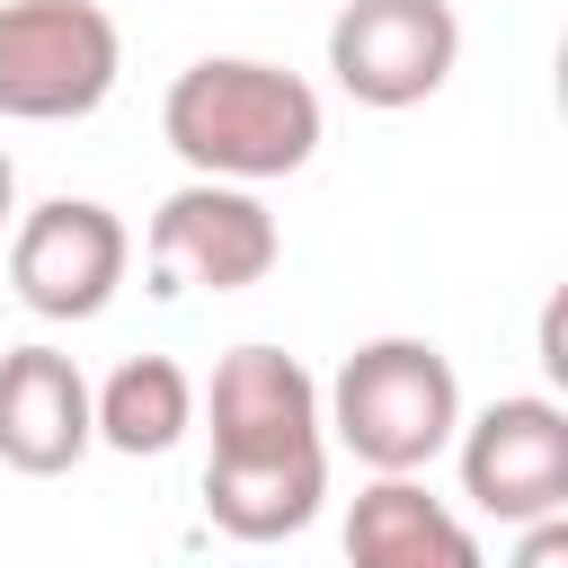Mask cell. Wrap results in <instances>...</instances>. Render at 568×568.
Wrapping results in <instances>:
<instances>
[{
	"label": "cell",
	"instance_id": "obj_2",
	"mask_svg": "<svg viewBox=\"0 0 568 568\" xmlns=\"http://www.w3.org/2000/svg\"><path fill=\"white\" fill-rule=\"evenodd\" d=\"M453 364L417 337H382V346H355L346 373H337V435L355 444V462L373 470H417L435 462V444L453 435Z\"/></svg>",
	"mask_w": 568,
	"mask_h": 568
},
{
	"label": "cell",
	"instance_id": "obj_12",
	"mask_svg": "<svg viewBox=\"0 0 568 568\" xmlns=\"http://www.w3.org/2000/svg\"><path fill=\"white\" fill-rule=\"evenodd\" d=\"M115 453H169L186 435V373L169 355H133L106 390H98V417H89Z\"/></svg>",
	"mask_w": 568,
	"mask_h": 568
},
{
	"label": "cell",
	"instance_id": "obj_7",
	"mask_svg": "<svg viewBox=\"0 0 568 568\" xmlns=\"http://www.w3.org/2000/svg\"><path fill=\"white\" fill-rule=\"evenodd\" d=\"M9 275H18V293H27L44 320H89V311L115 293V275H124V231H115L106 204L53 195V204L27 213L18 248H9Z\"/></svg>",
	"mask_w": 568,
	"mask_h": 568
},
{
	"label": "cell",
	"instance_id": "obj_11",
	"mask_svg": "<svg viewBox=\"0 0 568 568\" xmlns=\"http://www.w3.org/2000/svg\"><path fill=\"white\" fill-rule=\"evenodd\" d=\"M320 453L311 462H204V506L222 532L240 541H275V532H302L311 506H320Z\"/></svg>",
	"mask_w": 568,
	"mask_h": 568
},
{
	"label": "cell",
	"instance_id": "obj_13",
	"mask_svg": "<svg viewBox=\"0 0 568 568\" xmlns=\"http://www.w3.org/2000/svg\"><path fill=\"white\" fill-rule=\"evenodd\" d=\"M515 568H568V524H532V541L515 550Z\"/></svg>",
	"mask_w": 568,
	"mask_h": 568
},
{
	"label": "cell",
	"instance_id": "obj_9",
	"mask_svg": "<svg viewBox=\"0 0 568 568\" xmlns=\"http://www.w3.org/2000/svg\"><path fill=\"white\" fill-rule=\"evenodd\" d=\"M89 444V382L53 346H9L0 355V462L27 479L71 470Z\"/></svg>",
	"mask_w": 568,
	"mask_h": 568
},
{
	"label": "cell",
	"instance_id": "obj_1",
	"mask_svg": "<svg viewBox=\"0 0 568 568\" xmlns=\"http://www.w3.org/2000/svg\"><path fill=\"white\" fill-rule=\"evenodd\" d=\"M160 124L195 169L284 178L320 142V98L293 71H266V62H195V71H178Z\"/></svg>",
	"mask_w": 568,
	"mask_h": 568
},
{
	"label": "cell",
	"instance_id": "obj_6",
	"mask_svg": "<svg viewBox=\"0 0 568 568\" xmlns=\"http://www.w3.org/2000/svg\"><path fill=\"white\" fill-rule=\"evenodd\" d=\"M320 453V390L293 355L240 346L213 373V462H311Z\"/></svg>",
	"mask_w": 568,
	"mask_h": 568
},
{
	"label": "cell",
	"instance_id": "obj_10",
	"mask_svg": "<svg viewBox=\"0 0 568 568\" xmlns=\"http://www.w3.org/2000/svg\"><path fill=\"white\" fill-rule=\"evenodd\" d=\"M346 559L355 568H479V541L408 479H382L346 515Z\"/></svg>",
	"mask_w": 568,
	"mask_h": 568
},
{
	"label": "cell",
	"instance_id": "obj_14",
	"mask_svg": "<svg viewBox=\"0 0 568 568\" xmlns=\"http://www.w3.org/2000/svg\"><path fill=\"white\" fill-rule=\"evenodd\" d=\"M0 213H9V160H0Z\"/></svg>",
	"mask_w": 568,
	"mask_h": 568
},
{
	"label": "cell",
	"instance_id": "obj_4",
	"mask_svg": "<svg viewBox=\"0 0 568 568\" xmlns=\"http://www.w3.org/2000/svg\"><path fill=\"white\" fill-rule=\"evenodd\" d=\"M453 44H462V27L444 0H355L328 27V71L364 106H417L426 89H444Z\"/></svg>",
	"mask_w": 568,
	"mask_h": 568
},
{
	"label": "cell",
	"instance_id": "obj_3",
	"mask_svg": "<svg viewBox=\"0 0 568 568\" xmlns=\"http://www.w3.org/2000/svg\"><path fill=\"white\" fill-rule=\"evenodd\" d=\"M115 80V18L98 0H9L0 9V115L53 124L89 115Z\"/></svg>",
	"mask_w": 568,
	"mask_h": 568
},
{
	"label": "cell",
	"instance_id": "obj_5",
	"mask_svg": "<svg viewBox=\"0 0 568 568\" xmlns=\"http://www.w3.org/2000/svg\"><path fill=\"white\" fill-rule=\"evenodd\" d=\"M462 479L488 515L550 524L568 506V417L550 399H497L462 444Z\"/></svg>",
	"mask_w": 568,
	"mask_h": 568
},
{
	"label": "cell",
	"instance_id": "obj_8",
	"mask_svg": "<svg viewBox=\"0 0 568 568\" xmlns=\"http://www.w3.org/2000/svg\"><path fill=\"white\" fill-rule=\"evenodd\" d=\"M151 257L178 275V284H204V293H240L275 266V222L257 195L240 186H186L160 204L151 222Z\"/></svg>",
	"mask_w": 568,
	"mask_h": 568
}]
</instances>
